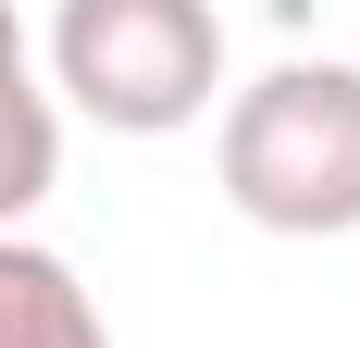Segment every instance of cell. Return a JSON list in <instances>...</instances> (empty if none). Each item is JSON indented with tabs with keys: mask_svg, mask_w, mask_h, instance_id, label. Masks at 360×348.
<instances>
[{
	"mask_svg": "<svg viewBox=\"0 0 360 348\" xmlns=\"http://www.w3.org/2000/svg\"><path fill=\"white\" fill-rule=\"evenodd\" d=\"M212 174L261 237H360V63H274L236 87Z\"/></svg>",
	"mask_w": 360,
	"mask_h": 348,
	"instance_id": "obj_1",
	"label": "cell"
},
{
	"mask_svg": "<svg viewBox=\"0 0 360 348\" xmlns=\"http://www.w3.org/2000/svg\"><path fill=\"white\" fill-rule=\"evenodd\" d=\"M50 87L112 137H174L224 87L212 0H63L50 13Z\"/></svg>",
	"mask_w": 360,
	"mask_h": 348,
	"instance_id": "obj_2",
	"label": "cell"
},
{
	"mask_svg": "<svg viewBox=\"0 0 360 348\" xmlns=\"http://www.w3.org/2000/svg\"><path fill=\"white\" fill-rule=\"evenodd\" d=\"M50 187H63V112H50V87L25 63V25L0 0V237H25V211Z\"/></svg>",
	"mask_w": 360,
	"mask_h": 348,
	"instance_id": "obj_3",
	"label": "cell"
},
{
	"mask_svg": "<svg viewBox=\"0 0 360 348\" xmlns=\"http://www.w3.org/2000/svg\"><path fill=\"white\" fill-rule=\"evenodd\" d=\"M0 348H112L100 299H87V274H75L63 249L0 237Z\"/></svg>",
	"mask_w": 360,
	"mask_h": 348,
	"instance_id": "obj_4",
	"label": "cell"
}]
</instances>
